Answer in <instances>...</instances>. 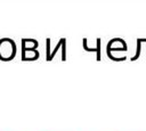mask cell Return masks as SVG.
Segmentation results:
<instances>
[{
	"mask_svg": "<svg viewBox=\"0 0 146 131\" xmlns=\"http://www.w3.org/2000/svg\"><path fill=\"white\" fill-rule=\"evenodd\" d=\"M40 57V52L36 49H22V60L33 62Z\"/></svg>",
	"mask_w": 146,
	"mask_h": 131,
	"instance_id": "obj_3",
	"label": "cell"
},
{
	"mask_svg": "<svg viewBox=\"0 0 146 131\" xmlns=\"http://www.w3.org/2000/svg\"><path fill=\"white\" fill-rule=\"evenodd\" d=\"M16 43L10 38H2L0 39V60L2 62H10L16 56Z\"/></svg>",
	"mask_w": 146,
	"mask_h": 131,
	"instance_id": "obj_1",
	"label": "cell"
},
{
	"mask_svg": "<svg viewBox=\"0 0 146 131\" xmlns=\"http://www.w3.org/2000/svg\"><path fill=\"white\" fill-rule=\"evenodd\" d=\"M128 46L127 42L121 39V38H114L107 42L106 46V52L112 54V52H119V51H127Z\"/></svg>",
	"mask_w": 146,
	"mask_h": 131,
	"instance_id": "obj_2",
	"label": "cell"
},
{
	"mask_svg": "<svg viewBox=\"0 0 146 131\" xmlns=\"http://www.w3.org/2000/svg\"><path fill=\"white\" fill-rule=\"evenodd\" d=\"M39 47V42L35 39H22V49H36Z\"/></svg>",
	"mask_w": 146,
	"mask_h": 131,
	"instance_id": "obj_4",
	"label": "cell"
}]
</instances>
